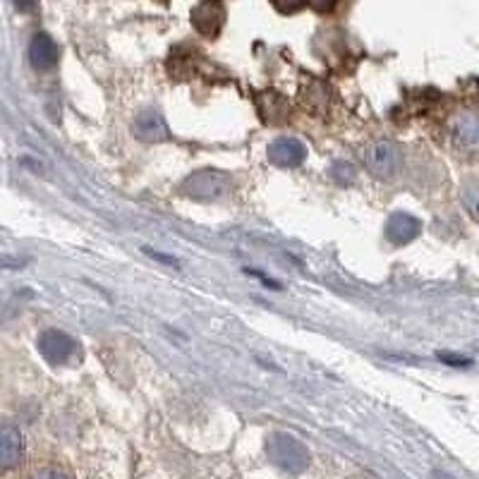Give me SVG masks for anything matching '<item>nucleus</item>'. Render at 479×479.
I'll list each match as a JSON object with an SVG mask.
<instances>
[{
  "mask_svg": "<svg viewBox=\"0 0 479 479\" xmlns=\"http://www.w3.org/2000/svg\"><path fill=\"white\" fill-rule=\"evenodd\" d=\"M266 455L283 473L300 474L309 465V451L290 434H274L266 441Z\"/></svg>",
  "mask_w": 479,
  "mask_h": 479,
  "instance_id": "obj_1",
  "label": "nucleus"
},
{
  "mask_svg": "<svg viewBox=\"0 0 479 479\" xmlns=\"http://www.w3.org/2000/svg\"><path fill=\"white\" fill-rule=\"evenodd\" d=\"M230 177L221 171H197L183 183L180 192L185 197L195 199V202H216V199L225 197L230 192Z\"/></svg>",
  "mask_w": 479,
  "mask_h": 479,
  "instance_id": "obj_2",
  "label": "nucleus"
},
{
  "mask_svg": "<svg viewBox=\"0 0 479 479\" xmlns=\"http://www.w3.org/2000/svg\"><path fill=\"white\" fill-rule=\"evenodd\" d=\"M192 25L202 36L214 39L225 25V7L221 0H204L192 10Z\"/></svg>",
  "mask_w": 479,
  "mask_h": 479,
  "instance_id": "obj_3",
  "label": "nucleus"
},
{
  "mask_svg": "<svg viewBox=\"0 0 479 479\" xmlns=\"http://www.w3.org/2000/svg\"><path fill=\"white\" fill-rule=\"evenodd\" d=\"M307 158V149L300 139L295 137H278L269 146V161L281 165V168H295Z\"/></svg>",
  "mask_w": 479,
  "mask_h": 479,
  "instance_id": "obj_4",
  "label": "nucleus"
},
{
  "mask_svg": "<svg viewBox=\"0 0 479 479\" xmlns=\"http://www.w3.org/2000/svg\"><path fill=\"white\" fill-rule=\"evenodd\" d=\"M58 44H55L48 34H34L32 44H29V60H32V65L36 67L39 73H51L53 67L58 65Z\"/></svg>",
  "mask_w": 479,
  "mask_h": 479,
  "instance_id": "obj_5",
  "label": "nucleus"
},
{
  "mask_svg": "<svg viewBox=\"0 0 479 479\" xmlns=\"http://www.w3.org/2000/svg\"><path fill=\"white\" fill-rule=\"evenodd\" d=\"M39 350L48 362H65L77 353V343L67 334H63V331L51 328L39 338Z\"/></svg>",
  "mask_w": 479,
  "mask_h": 479,
  "instance_id": "obj_6",
  "label": "nucleus"
},
{
  "mask_svg": "<svg viewBox=\"0 0 479 479\" xmlns=\"http://www.w3.org/2000/svg\"><path fill=\"white\" fill-rule=\"evenodd\" d=\"M454 142L458 145V149L479 152V108H470L455 118Z\"/></svg>",
  "mask_w": 479,
  "mask_h": 479,
  "instance_id": "obj_7",
  "label": "nucleus"
},
{
  "mask_svg": "<svg viewBox=\"0 0 479 479\" xmlns=\"http://www.w3.org/2000/svg\"><path fill=\"white\" fill-rule=\"evenodd\" d=\"M22 448H25L22 432L15 424L5 422L3 432H0V460H3V470H13L20 463Z\"/></svg>",
  "mask_w": 479,
  "mask_h": 479,
  "instance_id": "obj_8",
  "label": "nucleus"
},
{
  "mask_svg": "<svg viewBox=\"0 0 479 479\" xmlns=\"http://www.w3.org/2000/svg\"><path fill=\"white\" fill-rule=\"evenodd\" d=\"M420 233H422V224L414 216H410V214H394V216L388 218L386 237L394 244L413 243Z\"/></svg>",
  "mask_w": 479,
  "mask_h": 479,
  "instance_id": "obj_9",
  "label": "nucleus"
},
{
  "mask_svg": "<svg viewBox=\"0 0 479 479\" xmlns=\"http://www.w3.org/2000/svg\"><path fill=\"white\" fill-rule=\"evenodd\" d=\"M135 132H137L139 139H145V142H161V139H168V125H165V120L161 118V113L158 111H145L139 113L137 123H135Z\"/></svg>",
  "mask_w": 479,
  "mask_h": 479,
  "instance_id": "obj_10",
  "label": "nucleus"
},
{
  "mask_svg": "<svg viewBox=\"0 0 479 479\" xmlns=\"http://www.w3.org/2000/svg\"><path fill=\"white\" fill-rule=\"evenodd\" d=\"M367 161L369 168L379 175H391L395 171V165H398V149L394 145H388V142H379V145L369 146L367 152Z\"/></svg>",
  "mask_w": 479,
  "mask_h": 479,
  "instance_id": "obj_11",
  "label": "nucleus"
},
{
  "mask_svg": "<svg viewBox=\"0 0 479 479\" xmlns=\"http://www.w3.org/2000/svg\"><path fill=\"white\" fill-rule=\"evenodd\" d=\"M463 202H465L467 214L479 224V183L467 185L465 190H463Z\"/></svg>",
  "mask_w": 479,
  "mask_h": 479,
  "instance_id": "obj_12",
  "label": "nucleus"
},
{
  "mask_svg": "<svg viewBox=\"0 0 479 479\" xmlns=\"http://www.w3.org/2000/svg\"><path fill=\"white\" fill-rule=\"evenodd\" d=\"M271 3H274V7H276L278 13L285 15L297 13V10H303V7L307 5V0H271Z\"/></svg>",
  "mask_w": 479,
  "mask_h": 479,
  "instance_id": "obj_13",
  "label": "nucleus"
},
{
  "mask_svg": "<svg viewBox=\"0 0 479 479\" xmlns=\"http://www.w3.org/2000/svg\"><path fill=\"white\" fill-rule=\"evenodd\" d=\"M309 7H314L316 13H328V10H334L335 0H307Z\"/></svg>",
  "mask_w": 479,
  "mask_h": 479,
  "instance_id": "obj_14",
  "label": "nucleus"
},
{
  "mask_svg": "<svg viewBox=\"0 0 479 479\" xmlns=\"http://www.w3.org/2000/svg\"><path fill=\"white\" fill-rule=\"evenodd\" d=\"M13 3H15V7L20 10V13H32L39 0H13Z\"/></svg>",
  "mask_w": 479,
  "mask_h": 479,
  "instance_id": "obj_15",
  "label": "nucleus"
},
{
  "mask_svg": "<svg viewBox=\"0 0 479 479\" xmlns=\"http://www.w3.org/2000/svg\"><path fill=\"white\" fill-rule=\"evenodd\" d=\"M36 479H67L65 474L55 473V470H44L41 474H36Z\"/></svg>",
  "mask_w": 479,
  "mask_h": 479,
  "instance_id": "obj_16",
  "label": "nucleus"
}]
</instances>
